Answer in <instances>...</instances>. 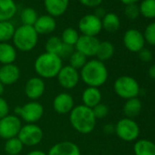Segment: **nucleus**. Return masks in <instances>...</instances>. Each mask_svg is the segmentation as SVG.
I'll return each mask as SVG.
<instances>
[{
	"instance_id": "46",
	"label": "nucleus",
	"mask_w": 155,
	"mask_h": 155,
	"mask_svg": "<svg viewBox=\"0 0 155 155\" xmlns=\"http://www.w3.org/2000/svg\"><path fill=\"white\" fill-rule=\"evenodd\" d=\"M4 91H5V85H3L1 82H0V97L3 95Z\"/></svg>"
},
{
	"instance_id": "41",
	"label": "nucleus",
	"mask_w": 155,
	"mask_h": 155,
	"mask_svg": "<svg viewBox=\"0 0 155 155\" xmlns=\"http://www.w3.org/2000/svg\"><path fill=\"white\" fill-rule=\"evenodd\" d=\"M104 131H105V133H107V134H110V133H112V132H114L115 131V126H113L112 124H107L105 127H104Z\"/></svg>"
},
{
	"instance_id": "47",
	"label": "nucleus",
	"mask_w": 155,
	"mask_h": 155,
	"mask_svg": "<svg viewBox=\"0 0 155 155\" xmlns=\"http://www.w3.org/2000/svg\"><path fill=\"white\" fill-rule=\"evenodd\" d=\"M0 67H1V64H0Z\"/></svg>"
},
{
	"instance_id": "42",
	"label": "nucleus",
	"mask_w": 155,
	"mask_h": 155,
	"mask_svg": "<svg viewBox=\"0 0 155 155\" xmlns=\"http://www.w3.org/2000/svg\"><path fill=\"white\" fill-rule=\"evenodd\" d=\"M95 16H97L98 18H100L101 19L106 15V13H105V10L103 9V8H97L96 9V11H95V14H94Z\"/></svg>"
},
{
	"instance_id": "16",
	"label": "nucleus",
	"mask_w": 155,
	"mask_h": 155,
	"mask_svg": "<svg viewBox=\"0 0 155 155\" xmlns=\"http://www.w3.org/2000/svg\"><path fill=\"white\" fill-rule=\"evenodd\" d=\"M19 77L20 69L14 63L1 65L0 67V82L3 85H12L16 83Z\"/></svg>"
},
{
	"instance_id": "14",
	"label": "nucleus",
	"mask_w": 155,
	"mask_h": 155,
	"mask_svg": "<svg viewBox=\"0 0 155 155\" xmlns=\"http://www.w3.org/2000/svg\"><path fill=\"white\" fill-rule=\"evenodd\" d=\"M123 43L126 48L131 52H139L143 48L145 39L143 35L136 29H129L123 37Z\"/></svg>"
},
{
	"instance_id": "31",
	"label": "nucleus",
	"mask_w": 155,
	"mask_h": 155,
	"mask_svg": "<svg viewBox=\"0 0 155 155\" xmlns=\"http://www.w3.org/2000/svg\"><path fill=\"white\" fill-rule=\"evenodd\" d=\"M38 16L37 11L32 8H26L22 10L20 14V20L22 25L25 26H34Z\"/></svg>"
},
{
	"instance_id": "15",
	"label": "nucleus",
	"mask_w": 155,
	"mask_h": 155,
	"mask_svg": "<svg viewBox=\"0 0 155 155\" xmlns=\"http://www.w3.org/2000/svg\"><path fill=\"white\" fill-rule=\"evenodd\" d=\"M74 99L68 92H61L58 94L53 101V109L58 114H68L73 110Z\"/></svg>"
},
{
	"instance_id": "29",
	"label": "nucleus",
	"mask_w": 155,
	"mask_h": 155,
	"mask_svg": "<svg viewBox=\"0 0 155 155\" xmlns=\"http://www.w3.org/2000/svg\"><path fill=\"white\" fill-rule=\"evenodd\" d=\"M63 46V42L61 38L58 36H52L48 38L45 44V49L46 52L54 54V55H59L61 48Z\"/></svg>"
},
{
	"instance_id": "21",
	"label": "nucleus",
	"mask_w": 155,
	"mask_h": 155,
	"mask_svg": "<svg viewBox=\"0 0 155 155\" xmlns=\"http://www.w3.org/2000/svg\"><path fill=\"white\" fill-rule=\"evenodd\" d=\"M17 58L16 48L8 42L0 43V64H13Z\"/></svg>"
},
{
	"instance_id": "27",
	"label": "nucleus",
	"mask_w": 155,
	"mask_h": 155,
	"mask_svg": "<svg viewBox=\"0 0 155 155\" xmlns=\"http://www.w3.org/2000/svg\"><path fill=\"white\" fill-rule=\"evenodd\" d=\"M16 28L11 21H0V43L12 39Z\"/></svg>"
},
{
	"instance_id": "38",
	"label": "nucleus",
	"mask_w": 155,
	"mask_h": 155,
	"mask_svg": "<svg viewBox=\"0 0 155 155\" xmlns=\"http://www.w3.org/2000/svg\"><path fill=\"white\" fill-rule=\"evenodd\" d=\"M9 114V106L8 101L0 97V119H2Z\"/></svg>"
},
{
	"instance_id": "37",
	"label": "nucleus",
	"mask_w": 155,
	"mask_h": 155,
	"mask_svg": "<svg viewBox=\"0 0 155 155\" xmlns=\"http://www.w3.org/2000/svg\"><path fill=\"white\" fill-rule=\"evenodd\" d=\"M75 51V47L69 46V45H66L63 44L61 51L58 55V57L62 59V58H69V57L72 55V53Z\"/></svg>"
},
{
	"instance_id": "11",
	"label": "nucleus",
	"mask_w": 155,
	"mask_h": 155,
	"mask_svg": "<svg viewBox=\"0 0 155 155\" xmlns=\"http://www.w3.org/2000/svg\"><path fill=\"white\" fill-rule=\"evenodd\" d=\"M57 79L58 84L62 88L66 90H72L79 83L81 76L77 69L70 67L69 65H67L61 68L57 76Z\"/></svg>"
},
{
	"instance_id": "12",
	"label": "nucleus",
	"mask_w": 155,
	"mask_h": 155,
	"mask_svg": "<svg viewBox=\"0 0 155 155\" xmlns=\"http://www.w3.org/2000/svg\"><path fill=\"white\" fill-rule=\"evenodd\" d=\"M100 40L96 37L81 35L75 45V50L81 52L84 56L94 57L96 56Z\"/></svg>"
},
{
	"instance_id": "34",
	"label": "nucleus",
	"mask_w": 155,
	"mask_h": 155,
	"mask_svg": "<svg viewBox=\"0 0 155 155\" xmlns=\"http://www.w3.org/2000/svg\"><path fill=\"white\" fill-rule=\"evenodd\" d=\"M124 13H125L126 17L129 19L134 20V19H136L140 16V8L135 3H133V4H128L125 7Z\"/></svg>"
},
{
	"instance_id": "23",
	"label": "nucleus",
	"mask_w": 155,
	"mask_h": 155,
	"mask_svg": "<svg viewBox=\"0 0 155 155\" xmlns=\"http://www.w3.org/2000/svg\"><path fill=\"white\" fill-rule=\"evenodd\" d=\"M135 155H155V143L149 140H140L134 144Z\"/></svg>"
},
{
	"instance_id": "26",
	"label": "nucleus",
	"mask_w": 155,
	"mask_h": 155,
	"mask_svg": "<svg viewBox=\"0 0 155 155\" xmlns=\"http://www.w3.org/2000/svg\"><path fill=\"white\" fill-rule=\"evenodd\" d=\"M113 54H114V46L112 45V43H110V41L100 42L96 53V57L98 60L104 62L110 59L113 56Z\"/></svg>"
},
{
	"instance_id": "8",
	"label": "nucleus",
	"mask_w": 155,
	"mask_h": 155,
	"mask_svg": "<svg viewBox=\"0 0 155 155\" xmlns=\"http://www.w3.org/2000/svg\"><path fill=\"white\" fill-rule=\"evenodd\" d=\"M115 132L122 140L133 141L139 137L140 128L138 123L132 119L123 118L115 125Z\"/></svg>"
},
{
	"instance_id": "2",
	"label": "nucleus",
	"mask_w": 155,
	"mask_h": 155,
	"mask_svg": "<svg viewBox=\"0 0 155 155\" xmlns=\"http://www.w3.org/2000/svg\"><path fill=\"white\" fill-rule=\"evenodd\" d=\"M80 76L88 87L99 88L107 81L108 69L104 62L98 59H91L87 61L81 68Z\"/></svg>"
},
{
	"instance_id": "9",
	"label": "nucleus",
	"mask_w": 155,
	"mask_h": 155,
	"mask_svg": "<svg viewBox=\"0 0 155 155\" xmlns=\"http://www.w3.org/2000/svg\"><path fill=\"white\" fill-rule=\"evenodd\" d=\"M22 127L21 120L17 115H10L0 119V138L8 140L18 137Z\"/></svg>"
},
{
	"instance_id": "18",
	"label": "nucleus",
	"mask_w": 155,
	"mask_h": 155,
	"mask_svg": "<svg viewBox=\"0 0 155 155\" xmlns=\"http://www.w3.org/2000/svg\"><path fill=\"white\" fill-rule=\"evenodd\" d=\"M57 27V22L55 18L49 15H42L38 18L36 23L34 24L33 28L39 35H46L52 33Z\"/></svg>"
},
{
	"instance_id": "36",
	"label": "nucleus",
	"mask_w": 155,
	"mask_h": 155,
	"mask_svg": "<svg viewBox=\"0 0 155 155\" xmlns=\"http://www.w3.org/2000/svg\"><path fill=\"white\" fill-rule=\"evenodd\" d=\"M92 111L96 119H103L108 115L109 108L107 105L101 102L98 105H96L94 108H92Z\"/></svg>"
},
{
	"instance_id": "4",
	"label": "nucleus",
	"mask_w": 155,
	"mask_h": 155,
	"mask_svg": "<svg viewBox=\"0 0 155 155\" xmlns=\"http://www.w3.org/2000/svg\"><path fill=\"white\" fill-rule=\"evenodd\" d=\"M12 41L16 49L28 52L32 50L37 46L38 41V34L32 26L21 25L16 28Z\"/></svg>"
},
{
	"instance_id": "44",
	"label": "nucleus",
	"mask_w": 155,
	"mask_h": 155,
	"mask_svg": "<svg viewBox=\"0 0 155 155\" xmlns=\"http://www.w3.org/2000/svg\"><path fill=\"white\" fill-rule=\"evenodd\" d=\"M149 76L151 78V79H154L155 80V64L152 65L149 68Z\"/></svg>"
},
{
	"instance_id": "10",
	"label": "nucleus",
	"mask_w": 155,
	"mask_h": 155,
	"mask_svg": "<svg viewBox=\"0 0 155 155\" xmlns=\"http://www.w3.org/2000/svg\"><path fill=\"white\" fill-rule=\"evenodd\" d=\"M78 27L81 35L96 37L102 29V23L101 19L94 14H88L80 19Z\"/></svg>"
},
{
	"instance_id": "45",
	"label": "nucleus",
	"mask_w": 155,
	"mask_h": 155,
	"mask_svg": "<svg viewBox=\"0 0 155 155\" xmlns=\"http://www.w3.org/2000/svg\"><path fill=\"white\" fill-rule=\"evenodd\" d=\"M120 2H122L123 4L125 5H128V4H133V3H136L139 0H120Z\"/></svg>"
},
{
	"instance_id": "13",
	"label": "nucleus",
	"mask_w": 155,
	"mask_h": 155,
	"mask_svg": "<svg viewBox=\"0 0 155 155\" xmlns=\"http://www.w3.org/2000/svg\"><path fill=\"white\" fill-rule=\"evenodd\" d=\"M45 82L43 79L39 77L30 78L29 80H28L25 85V94L28 99L32 101H37L41 98L45 92Z\"/></svg>"
},
{
	"instance_id": "35",
	"label": "nucleus",
	"mask_w": 155,
	"mask_h": 155,
	"mask_svg": "<svg viewBox=\"0 0 155 155\" xmlns=\"http://www.w3.org/2000/svg\"><path fill=\"white\" fill-rule=\"evenodd\" d=\"M143 37L149 44L155 46V22L147 26Z\"/></svg>"
},
{
	"instance_id": "3",
	"label": "nucleus",
	"mask_w": 155,
	"mask_h": 155,
	"mask_svg": "<svg viewBox=\"0 0 155 155\" xmlns=\"http://www.w3.org/2000/svg\"><path fill=\"white\" fill-rule=\"evenodd\" d=\"M62 67V59L58 55L48 52L40 54L34 63L35 71L41 79L56 78Z\"/></svg>"
},
{
	"instance_id": "6",
	"label": "nucleus",
	"mask_w": 155,
	"mask_h": 155,
	"mask_svg": "<svg viewBox=\"0 0 155 155\" xmlns=\"http://www.w3.org/2000/svg\"><path fill=\"white\" fill-rule=\"evenodd\" d=\"M15 112L18 117H20L27 123H36L43 117L44 108L39 102L32 101L22 107H17Z\"/></svg>"
},
{
	"instance_id": "24",
	"label": "nucleus",
	"mask_w": 155,
	"mask_h": 155,
	"mask_svg": "<svg viewBox=\"0 0 155 155\" xmlns=\"http://www.w3.org/2000/svg\"><path fill=\"white\" fill-rule=\"evenodd\" d=\"M141 102L138 98H132L130 100H127L123 106V112L127 118H133L139 115V113L141 110Z\"/></svg>"
},
{
	"instance_id": "7",
	"label": "nucleus",
	"mask_w": 155,
	"mask_h": 155,
	"mask_svg": "<svg viewBox=\"0 0 155 155\" xmlns=\"http://www.w3.org/2000/svg\"><path fill=\"white\" fill-rule=\"evenodd\" d=\"M44 133L42 129L36 123H27L22 125L18 138L24 146H36L43 139Z\"/></svg>"
},
{
	"instance_id": "43",
	"label": "nucleus",
	"mask_w": 155,
	"mask_h": 155,
	"mask_svg": "<svg viewBox=\"0 0 155 155\" xmlns=\"http://www.w3.org/2000/svg\"><path fill=\"white\" fill-rule=\"evenodd\" d=\"M27 155H48V153L44 152L43 150H32L30 152H28Z\"/></svg>"
},
{
	"instance_id": "19",
	"label": "nucleus",
	"mask_w": 155,
	"mask_h": 155,
	"mask_svg": "<svg viewBox=\"0 0 155 155\" xmlns=\"http://www.w3.org/2000/svg\"><path fill=\"white\" fill-rule=\"evenodd\" d=\"M69 0H44V7L48 15L57 18L62 16L68 9Z\"/></svg>"
},
{
	"instance_id": "48",
	"label": "nucleus",
	"mask_w": 155,
	"mask_h": 155,
	"mask_svg": "<svg viewBox=\"0 0 155 155\" xmlns=\"http://www.w3.org/2000/svg\"><path fill=\"white\" fill-rule=\"evenodd\" d=\"M7 155H8V154H7Z\"/></svg>"
},
{
	"instance_id": "28",
	"label": "nucleus",
	"mask_w": 155,
	"mask_h": 155,
	"mask_svg": "<svg viewBox=\"0 0 155 155\" xmlns=\"http://www.w3.org/2000/svg\"><path fill=\"white\" fill-rule=\"evenodd\" d=\"M4 148H5V151L7 154L18 155L22 151L24 145L18 137H14V138L8 139L6 140Z\"/></svg>"
},
{
	"instance_id": "39",
	"label": "nucleus",
	"mask_w": 155,
	"mask_h": 155,
	"mask_svg": "<svg viewBox=\"0 0 155 155\" xmlns=\"http://www.w3.org/2000/svg\"><path fill=\"white\" fill-rule=\"evenodd\" d=\"M139 57H140V58L142 61H144V62H149V61H150L151 58H152V54H151V52H150L149 49L143 48L142 49H140V50L139 51Z\"/></svg>"
},
{
	"instance_id": "30",
	"label": "nucleus",
	"mask_w": 155,
	"mask_h": 155,
	"mask_svg": "<svg viewBox=\"0 0 155 155\" xmlns=\"http://www.w3.org/2000/svg\"><path fill=\"white\" fill-rule=\"evenodd\" d=\"M80 36L81 35L79 34V32H78L77 29H75L73 28H67L63 30L60 38H61L63 44L75 47Z\"/></svg>"
},
{
	"instance_id": "5",
	"label": "nucleus",
	"mask_w": 155,
	"mask_h": 155,
	"mask_svg": "<svg viewBox=\"0 0 155 155\" xmlns=\"http://www.w3.org/2000/svg\"><path fill=\"white\" fill-rule=\"evenodd\" d=\"M116 94L125 100L137 98L140 93V86L135 79L129 76H121L114 82Z\"/></svg>"
},
{
	"instance_id": "32",
	"label": "nucleus",
	"mask_w": 155,
	"mask_h": 155,
	"mask_svg": "<svg viewBox=\"0 0 155 155\" xmlns=\"http://www.w3.org/2000/svg\"><path fill=\"white\" fill-rule=\"evenodd\" d=\"M140 14L148 18H155V0H143L140 5Z\"/></svg>"
},
{
	"instance_id": "22",
	"label": "nucleus",
	"mask_w": 155,
	"mask_h": 155,
	"mask_svg": "<svg viewBox=\"0 0 155 155\" xmlns=\"http://www.w3.org/2000/svg\"><path fill=\"white\" fill-rule=\"evenodd\" d=\"M17 10L15 0H0V21H10Z\"/></svg>"
},
{
	"instance_id": "17",
	"label": "nucleus",
	"mask_w": 155,
	"mask_h": 155,
	"mask_svg": "<svg viewBox=\"0 0 155 155\" xmlns=\"http://www.w3.org/2000/svg\"><path fill=\"white\" fill-rule=\"evenodd\" d=\"M48 155H81V150L76 143L64 140L54 144L48 150Z\"/></svg>"
},
{
	"instance_id": "1",
	"label": "nucleus",
	"mask_w": 155,
	"mask_h": 155,
	"mask_svg": "<svg viewBox=\"0 0 155 155\" xmlns=\"http://www.w3.org/2000/svg\"><path fill=\"white\" fill-rule=\"evenodd\" d=\"M97 119L95 118L92 109L86 106L78 105L73 108L69 113V122L72 128L81 134L91 133L96 126Z\"/></svg>"
},
{
	"instance_id": "20",
	"label": "nucleus",
	"mask_w": 155,
	"mask_h": 155,
	"mask_svg": "<svg viewBox=\"0 0 155 155\" xmlns=\"http://www.w3.org/2000/svg\"><path fill=\"white\" fill-rule=\"evenodd\" d=\"M81 98L83 105L92 109L101 102V92L99 88L88 87L84 90Z\"/></svg>"
},
{
	"instance_id": "40",
	"label": "nucleus",
	"mask_w": 155,
	"mask_h": 155,
	"mask_svg": "<svg viewBox=\"0 0 155 155\" xmlns=\"http://www.w3.org/2000/svg\"><path fill=\"white\" fill-rule=\"evenodd\" d=\"M79 1L85 7L88 8H97L99 7L103 0H79Z\"/></svg>"
},
{
	"instance_id": "25",
	"label": "nucleus",
	"mask_w": 155,
	"mask_h": 155,
	"mask_svg": "<svg viewBox=\"0 0 155 155\" xmlns=\"http://www.w3.org/2000/svg\"><path fill=\"white\" fill-rule=\"evenodd\" d=\"M102 28L108 32H116L120 26V21L119 17L114 13H106V15L101 18Z\"/></svg>"
},
{
	"instance_id": "33",
	"label": "nucleus",
	"mask_w": 155,
	"mask_h": 155,
	"mask_svg": "<svg viewBox=\"0 0 155 155\" xmlns=\"http://www.w3.org/2000/svg\"><path fill=\"white\" fill-rule=\"evenodd\" d=\"M68 60H69V66L74 68L77 70L81 69L88 61L86 56H84L83 54H81V52L77 51V50H75L72 53V55L69 57Z\"/></svg>"
}]
</instances>
